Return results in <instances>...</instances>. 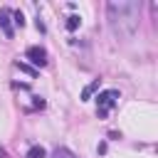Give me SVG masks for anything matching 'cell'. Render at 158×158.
Returning <instances> with one entry per match:
<instances>
[{
	"label": "cell",
	"instance_id": "6da1fadb",
	"mask_svg": "<svg viewBox=\"0 0 158 158\" xmlns=\"http://www.w3.org/2000/svg\"><path fill=\"white\" fill-rule=\"evenodd\" d=\"M109 15V27L116 37L128 40L138 30V17H141V2L136 0H111L106 5Z\"/></svg>",
	"mask_w": 158,
	"mask_h": 158
},
{
	"label": "cell",
	"instance_id": "7a4b0ae2",
	"mask_svg": "<svg viewBox=\"0 0 158 158\" xmlns=\"http://www.w3.org/2000/svg\"><path fill=\"white\" fill-rule=\"evenodd\" d=\"M118 99H121V94H118L116 89H104V91H99V94H96V114L104 118V116L118 104Z\"/></svg>",
	"mask_w": 158,
	"mask_h": 158
},
{
	"label": "cell",
	"instance_id": "3957f363",
	"mask_svg": "<svg viewBox=\"0 0 158 158\" xmlns=\"http://www.w3.org/2000/svg\"><path fill=\"white\" fill-rule=\"evenodd\" d=\"M25 57H27L37 69H40V67H47V52H44L42 47H27Z\"/></svg>",
	"mask_w": 158,
	"mask_h": 158
},
{
	"label": "cell",
	"instance_id": "277c9868",
	"mask_svg": "<svg viewBox=\"0 0 158 158\" xmlns=\"http://www.w3.org/2000/svg\"><path fill=\"white\" fill-rule=\"evenodd\" d=\"M0 30L5 32V37H12V25H10V10H0Z\"/></svg>",
	"mask_w": 158,
	"mask_h": 158
},
{
	"label": "cell",
	"instance_id": "5b68a950",
	"mask_svg": "<svg viewBox=\"0 0 158 158\" xmlns=\"http://www.w3.org/2000/svg\"><path fill=\"white\" fill-rule=\"evenodd\" d=\"M94 91H99V79H94L91 84H86V86L81 89V99H84V101H86V99H91V94H94Z\"/></svg>",
	"mask_w": 158,
	"mask_h": 158
},
{
	"label": "cell",
	"instance_id": "8992f818",
	"mask_svg": "<svg viewBox=\"0 0 158 158\" xmlns=\"http://www.w3.org/2000/svg\"><path fill=\"white\" fill-rule=\"evenodd\" d=\"M52 158H77L69 148H64V146H59V148H54V153H52Z\"/></svg>",
	"mask_w": 158,
	"mask_h": 158
},
{
	"label": "cell",
	"instance_id": "52a82bcc",
	"mask_svg": "<svg viewBox=\"0 0 158 158\" xmlns=\"http://www.w3.org/2000/svg\"><path fill=\"white\" fill-rule=\"evenodd\" d=\"M79 25H81V17L79 15H69L67 17V30H77Z\"/></svg>",
	"mask_w": 158,
	"mask_h": 158
},
{
	"label": "cell",
	"instance_id": "ba28073f",
	"mask_svg": "<svg viewBox=\"0 0 158 158\" xmlns=\"http://www.w3.org/2000/svg\"><path fill=\"white\" fill-rule=\"evenodd\" d=\"M27 158H44V148L42 146H32L27 151Z\"/></svg>",
	"mask_w": 158,
	"mask_h": 158
},
{
	"label": "cell",
	"instance_id": "9c48e42d",
	"mask_svg": "<svg viewBox=\"0 0 158 158\" xmlns=\"http://www.w3.org/2000/svg\"><path fill=\"white\" fill-rule=\"evenodd\" d=\"M15 67H17L20 72H27V74H32V77L37 74V69H35V67H30V64H25V62H15Z\"/></svg>",
	"mask_w": 158,
	"mask_h": 158
},
{
	"label": "cell",
	"instance_id": "30bf717a",
	"mask_svg": "<svg viewBox=\"0 0 158 158\" xmlns=\"http://www.w3.org/2000/svg\"><path fill=\"white\" fill-rule=\"evenodd\" d=\"M12 17H15V25H17V27L25 25V15H22V12H12Z\"/></svg>",
	"mask_w": 158,
	"mask_h": 158
},
{
	"label": "cell",
	"instance_id": "8fae6325",
	"mask_svg": "<svg viewBox=\"0 0 158 158\" xmlns=\"http://www.w3.org/2000/svg\"><path fill=\"white\" fill-rule=\"evenodd\" d=\"M0 158H7V151H5L2 146H0Z\"/></svg>",
	"mask_w": 158,
	"mask_h": 158
}]
</instances>
